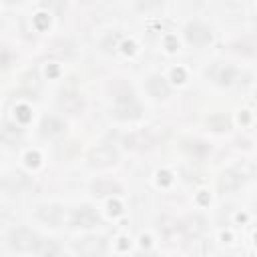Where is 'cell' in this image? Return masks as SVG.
Masks as SVG:
<instances>
[{
	"label": "cell",
	"mask_w": 257,
	"mask_h": 257,
	"mask_svg": "<svg viewBox=\"0 0 257 257\" xmlns=\"http://www.w3.org/2000/svg\"><path fill=\"white\" fill-rule=\"evenodd\" d=\"M38 237L28 229H16L10 233V247L16 251H38Z\"/></svg>",
	"instance_id": "6da1fadb"
},
{
	"label": "cell",
	"mask_w": 257,
	"mask_h": 257,
	"mask_svg": "<svg viewBox=\"0 0 257 257\" xmlns=\"http://www.w3.org/2000/svg\"><path fill=\"white\" fill-rule=\"evenodd\" d=\"M36 215L42 223L52 225V227H58L62 223V207H58V205H42V207H38Z\"/></svg>",
	"instance_id": "7a4b0ae2"
},
{
	"label": "cell",
	"mask_w": 257,
	"mask_h": 257,
	"mask_svg": "<svg viewBox=\"0 0 257 257\" xmlns=\"http://www.w3.org/2000/svg\"><path fill=\"white\" fill-rule=\"evenodd\" d=\"M98 223V215L90 207H78L72 211V225L74 227H94Z\"/></svg>",
	"instance_id": "3957f363"
},
{
	"label": "cell",
	"mask_w": 257,
	"mask_h": 257,
	"mask_svg": "<svg viewBox=\"0 0 257 257\" xmlns=\"http://www.w3.org/2000/svg\"><path fill=\"white\" fill-rule=\"evenodd\" d=\"M243 185V175L235 169H229L225 171L221 177H219V189L223 193H231V191H237L239 187Z\"/></svg>",
	"instance_id": "277c9868"
},
{
	"label": "cell",
	"mask_w": 257,
	"mask_h": 257,
	"mask_svg": "<svg viewBox=\"0 0 257 257\" xmlns=\"http://www.w3.org/2000/svg\"><path fill=\"white\" fill-rule=\"evenodd\" d=\"M187 40L191 42V44H195V46H203V44H207L209 40H211V32H209V28H205L203 24H191L189 28H187Z\"/></svg>",
	"instance_id": "5b68a950"
},
{
	"label": "cell",
	"mask_w": 257,
	"mask_h": 257,
	"mask_svg": "<svg viewBox=\"0 0 257 257\" xmlns=\"http://www.w3.org/2000/svg\"><path fill=\"white\" fill-rule=\"evenodd\" d=\"M90 161L92 165H98V167H106V165H112L116 161V153L108 147H98L90 153Z\"/></svg>",
	"instance_id": "8992f818"
},
{
	"label": "cell",
	"mask_w": 257,
	"mask_h": 257,
	"mask_svg": "<svg viewBox=\"0 0 257 257\" xmlns=\"http://www.w3.org/2000/svg\"><path fill=\"white\" fill-rule=\"evenodd\" d=\"M181 229H183V233L187 235V237H199L203 231H205V221L199 217V215H193V217H189V219H185L183 221V225H181Z\"/></svg>",
	"instance_id": "52a82bcc"
},
{
	"label": "cell",
	"mask_w": 257,
	"mask_h": 257,
	"mask_svg": "<svg viewBox=\"0 0 257 257\" xmlns=\"http://www.w3.org/2000/svg\"><path fill=\"white\" fill-rule=\"evenodd\" d=\"M147 88L155 98H165L169 94V86H167L165 78H161V76H151L147 82Z\"/></svg>",
	"instance_id": "ba28073f"
},
{
	"label": "cell",
	"mask_w": 257,
	"mask_h": 257,
	"mask_svg": "<svg viewBox=\"0 0 257 257\" xmlns=\"http://www.w3.org/2000/svg\"><path fill=\"white\" fill-rule=\"evenodd\" d=\"M64 126H62V122L58 120V118H44V122H42V131L46 133V135H56V133H60Z\"/></svg>",
	"instance_id": "9c48e42d"
},
{
	"label": "cell",
	"mask_w": 257,
	"mask_h": 257,
	"mask_svg": "<svg viewBox=\"0 0 257 257\" xmlns=\"http://www.w3.org/2000/svg\"><path fill=\"white\" fill-rule=\"evenodd\" d=\"M8 4H14V2H20V0H6Z\"/></svg>",
	"instance_id": "30bf717a"
}]
</instances>
